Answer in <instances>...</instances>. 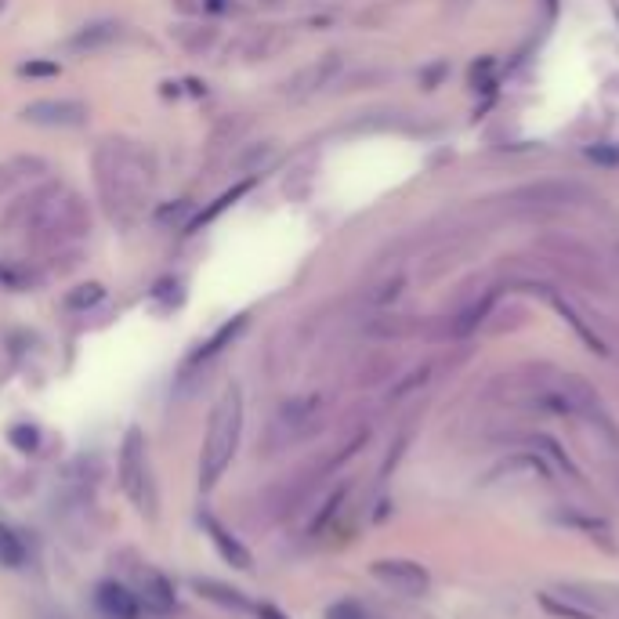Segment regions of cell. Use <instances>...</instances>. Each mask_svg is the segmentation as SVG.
<instances>
[{
	"instance_id": "obj_16",
	"label": "cell",
	"mask_w": 619,
	"mask_h": 619,
	"mask_svg": "<svg viewBox=\"0 0 619 619\" xmlns=\"http://www.w3.org/2000/svg\"><path fill=\"white\" fill-rule=\"evenodd\" d=\"M178 40L185 44V51L200 55V51H207L210 44L218 40V29H214V26H181L178 29Z\"/></svg>"
},
{
	"instance_id": "obj_17",
	"label": "cell",
	"mask_w": 619,
	"mask_h": 619,
	"mask_svg": "<svg viewBox=\"0 0 619 619\" xmlns=\"http://www.w3.org/2000/svg\"><path fill=\"white\" fill-rule=\"evenodd\" d=\"M102 297H105L102 283H84V286H77V290L66 297V305L69 308H91V305H98Z\"/></svg>"
},
{
	"instance_id": "obj_10",
	"label": "cell",
	"mask_w": 619,
	"mask_h": 619,
	"mask_svg": "<svg viewBox=\"0 0 619 619\" xmlns=\"http://www.w3.org/2000/svg\"><path fill=\"white\" fill-rule=\"evenodd\" d=\"M95 605L105 619H142V601H138V594L127 591L124 583H98Z\"/></svg>"
},
{
	"instance_id": "obj_27",
	"label": "cell",
	"mask_w": 619,
	"mask_h": 619,
	"mask_svg": "<svg viewBox=\"0 0 619 619\" xmlns=\"http://www.w3.org/2000/svg\"><path fill=\"white\" fill-rule=\"evenodd\" d=\"M258 616H261V619H286L283 612H279V609H272V605H261V609H258Z\"/></svg>"
},
{
	"instance_id": "obj_24",
	"label": "cell",
	"mask_w": 619,
	"mask_h": 619,
	"mask_svg": "<svg viewBox=\"0 0 619 619\" xmlns=\"http://www.w3.org/2000/svg\"><path fill=\"white\" fill-rule=\"evenodd\" d=\"M543 605L551 612H558V616H569V619H594L591 612H583V609H572V605H558L554 598H543Z\"/></svg>"
},
{
	"instance_id": "obj_26",
	"label": "cell",
	"mask_w": 619,
	"mask_h": 619,
	"mask_svg": "<svg viewBox=\"0 0 619 619\" xmlns=\"http://www.w3.org/2000/svg\"><path fill=\"white\" fill-rule=\"evenodd\" d=\"M22 73H29V77H44V73H58L55 62H29V66H22Z\"/></svg>"
},
{
	"instance_id": "obj_12",
	"label": "cell",
	"mask_w": 619,
	"mask_h": 619,
	"mask_svg": "<svg viewBox=\"0 0 619 619\" xmlns=\"http://www.w3.org/2000/svg\"><path fill=\"white\" fill-rule=\"evenodd\" d=\"M120 37H124V29L116 26V22H91V26H84L80 33L69 37V48L73 51H98V48L116 44Z\"/></svg>"
},
{
	"instance_id": "obj_6",
	"label": "cell",
	"mask_w": 619,
	"mask_h": 619,
	"mask_svg": "<svg viewBox=\"0 0 619 619\" xmlns=\"http://www.w3.org/2000/svg\"><path fill=\"white\" fill-rule=\"evenodd\" d=\"M370 576L377 583H384L388 591L406 594V598H420V594H428V587H431L428 569L410 562V558H381V562L370 565Z\"/></svg>"
},
{
	"instance_id": "obj_14",
	"label": "cell",
	"mask_w": 619,
	"mask_h": 619,
	"mask_svg": "<svg viewBox=\"0 0 619 619\" xmlns=\"http://www.w3.org/2000/svg\"><path fill=\"white\" fill-rule=\"evenodd\" d=\"M192 587L203 594L207 601H214V605H221V609H232V612H250L254 605L247 601V594L236 591V587H225V583L218 580H192Z\"/></svg>"
},
{
	"instance_id": "obj_15",
	"label": "cell",
	"mask_w": 619,
	"mask_h": 619,
	"mask_svg": "<svg viewBox=\"0 0 619 619\" xmlns=\"http://www.w3.org/2000/svg\"><path fill=\"white\" fill-rule=\"evenodd\" d=\"M0 565H8V569H19L26 565V543L22 536H15V529L0 522Z\"/></svg>"
},
{
	"instance_id": "obj_19",
	"label": "cell",
	"mask_w": 619,
	"mask_h": 619,
	"mask_svg": "<svg viewBox=\"0 0 619 619\" xmlns=\"http://www.w3.org/2000/svg\"><path fill=\"white\" fill-rule=\"evenodd\" d=\"M243 192H247V185H239V189L225 192V196H221V200H218V203H214V207H210V210H203L200 218L192 221V229H196V225H203V221H210V218H214V214H221V210L229 207V203H236V200H239V196H243Z\"/></svg>"
},
{
	"instance_id": "obj_22",
	"label": "cell",
	"mask_w": 619,
	"mask_h": 619,
	"mask_svg": "<svg viewBox=\"0 0 619 619\" xmlns=\"http://www.w3.org/2000/svg\"><path fill=\"white\" fill-rule=\"evenodd\" d=\"M19 181H22V174H19V167H15V160L0 163V196H4V192H11V189H15Z\"/></svg>"
},
{
	"instance_id": "obj_20",
	"label": "cell",
	"mask_w": 619,
	"mask_h": 619,
	"mask_svg": "<svg viewBox=\"0 0 619 619\" xmlns=\"http://www.w3.org/2000/svg\"><path fill=\"white\" fill-rule=\"evenodd\" d=\"M558 522H565V525H576V529H587V533H609V525L605 522H598V518H587V515H558Z\"/></svg>"
},
{
	"instance_id": "obj_21",
	"label": "cell",
	"mask_w": 619,
	"mask_h": 619,
	"mask_svg": "<svg viewBox=\"0 0 619 619\" xmlns=\"http://www.w3.org/2000/svg\"><path fill=\"white\" fill-rule=\"evenodd\" d=\"M272 51V29H261V33H254L250 37V44H247V51L243 55L247 58H261V55H268Z\"/></svg>"
},
{
	"instance_id": "obj_7",
	"label": "cell",
	"mask_w": 619,
	"mask_h": 619,
	"mask_svg": "<svg viewBox=\"0 0 619 619\" xmlns=\"http://www.w3.org/2000/svg\"><path fill=\"white\" fill-rule=\"evenodd\" d=\"M22 120L37 127H80L87 120V105L77 98H40L22 109Z\"/></svg>"
},
{
	"instance_id": "obj_25",
	"label": "cell",
	"mask_w": 619,
	"mask_h": 619,
	"mask_svg": "<svg viewBox=\"0 0 619 619\" xmlns=\"http://www.w3.org/2000/svg\"><path fill=\"white\" fill-rule=\"evenodd\" d=\"M268 156H272V142H261L258 149H250L247 156H239V167H254V163L268 160Z\"/></svg>"
},
{
	"instance_id": "obj_8",
	"label": "cell",
	"mask_w": 619,
	"mask_h": 619,
	"mask_svg": "<svg viewBox=\"0 0 619 619\" xmlns=\"http://www.w3.org/2000/svg\"><path fill=\"white\" fill-rule=\"evenodd\" d=\"M200 525H203V533H207L210 547H214V551H218L221 558L232 565V569L247 572L250 565H254V558H250V551L243 547V540H239L236 533H229V529H225V525H221L214 515H200Z\"/></svg>"
},
{
	"instance_id": "obj_11",
	"label": "cell",
	"mask_w": 619,
	"mask_h": 619,
	"mask_svg": "<svg viewBox=\"0 0 619 619\" xmlns=\"http://www.w3.org/2000/svg\"><path fill=\"white\" fill-rule=\"evenodd\" d=\"M243 326H247V315H239L236 323L221 326L218 334L210 337V341L203 344L200 352H196V355H192L189 362H185V373H181V377H192V373L200 370V366H203V370H207V366H210V359H218V355L225 352V348H229L232 341H236V337H239V330H243Z\"/></svg>"
},
{
	"instance_id": "obj_3",
	"label": "cell",
	"mask_w": 619,
	"mask_h": 619,
	"mask_svg": "<svg viewBox=\"0 0 619 619\" xmlns=\"http://www.w3.org/2000/svg\"><path fill=\"white\" fill-rule=\"evenodd\" d=\"M26 232L37 247H62L69 239L91 232V207L80 200L77 192H55L29 218Z\"/></svg>"
},
{
	"instance_id": "obj_9",
	"label": "cell",
	"mask_w": 619,
	"mask_h": 619,
	"mask_svg": "<svg viewBox=\"0 0 619 619\" xmlns=\"http://www.w3.org/2000/svg\"><path fill=\"white\" fill-rule=\"evenodd\" d=\"M337 69H341V55H323L319 62H312V66H305L301 73H294V77L286 80L283 95H290V98L312 95V91H319V87H326L337 77Z\"/></svg>"
},
{
	"instance_id": "obj_29",
	"label": "cell",
	"mask_w": 619,
	"mask_h": 619,
	"mask_svg": "<svg viewBox=\"0 0 619 619\" xmlns=\"http://www.w3.org/2000/svg\"><path fill=\"white\" fill-rule=\"evenodd\" d=\"M261 4H268V8H272V4H283V0H261Z\"/></svg>"
},
{
	"instance_id": "obj_28",
	"label": "cell",
	"mask_w": 619,
	"mask_h": 619,
	"mask_svg": "<svg viewBox=\"0 0 619 619\" xmlns=\"http://www.w3.org/2000/svg\"><path fill=\"white\" fill-rule=\"evenodd\" d=\"M181 11H203V0H178Z\"/></svg>"
},
{
	"instance_id": "obj_30",
	"label": "cell",
	"mask_w": 619,
	"mask_h": 619,
	"mask_svg": "<svg viewBox=\"0 0 619 619\" xmlns=\"http://www.w3.org/2000/svg\"><path fill=\"white\" fill-rule=\"evenodd\" d=\"M0 8H4V0H0Z\"/></svg>"
},
{
	"instance_id": "obj_5",
	"label": "cell",
	"mask_w": 619,
	"mask_h": 619,
	"mask_svg": "<svg viewBox=\"0 0 619 619\" xmlns=\"http://www.w3.org/2000/svg\"><path fill=\"white\" fill-rule=\"evenodd\" d=\"M319 395H297V399L283 402L279 413L272 417V428H268V449L297 446L301 439H308L315 431V420H319Z\"/></svg>"
},
{
	"instance_id": "obj_13",
	"label": "cell",
	"mask_w": 619,
	"mask_h": 619,
	"mask_svg": "<svg viewBox=\"0 0 619 619\" xmlns=\"http://www.w3.org/2000/svg\"><path fill=\"white\" fill-rule=\"evenodd\" d=\"M138 601H145V609H153L163 616V612L174 609V583L167 580V576H160V572H145Z\"/></svg>"
},
{
	"instance_id": "obj_18",
	"label": "cell",
	"mask_w": 619,
	"mask_h": 619,
	"mask_svg": "<svg viewBox=\"0 0 619 619\" xmlns=\"http://www.w3.org/2000/svg\"><path fill=\"white\" fill-rule=\"evenodd\" d=\"M11 442L22 449V453H33L40 446V435L37 428H29V424H19V428H11Z\"/></svg>"
},
{
	"instance_id": "obj_4",
	"label": "cell",
	"mask_w": 619,
	"mask_h": 619,
	"mask_svg": "<svg viewBox=\"0 0 619 619\" xmlns=\"http://www.w3.org/2000/svg\"><path fill=\"white\" fill-rule=\"evenodd\" d=\"M120 489L142 515H156V486L149 467V442L142 428H131L120 446Z\"/></svg>"
},
{
	"instance_id": "obj_2",
	"label": "cell",
	"mask_w": 619,
	"mask_h": 619,
	"mask_svg": "<svg viewBox=\"0 0 619 619\" xmlns=\"http://www.w3.org/2000/svg\"><path fill=\"white\" fill-rule=\"evenodd\" d=\"M239 439H243V391L232 384L225 388V395L218 399L214 413H210V428L207 442H203V457H200V486L214 489L225 478V471L236 460Z\"/></svg>"
},
{
	"instance_id": "obj_1",
	"label": "cell",
	"mask_w": 619,
	"mask_h": 619,
	"mask_svg": "<svg viewBox=\"0 0 619 619\" xmlns=\"http://www.w3.org/2000/svg\"><path fill=\"white\" fill-rule=\"evenodd\" d=\"M95 181L105 214L116 225H134L156 185V160L134 142H102L95 153Z\"/></svg>"
},
{
	"instance_id": "obj_23",
	"label": "cell",
	"mask_w": 619,
	"mask_h": 619,
	"mask_svg": "<svg viewBox=\"0 0 619 619\" xmlns=\"http://www.w3.org/2000/svg\"><path fill=\"white\" fill-rule=\"evenodd\" d=\"M326 619H366V612H362L355 601H337L334 609L326 612Z\"/></svg>"
}]
</instances>
